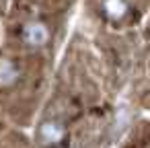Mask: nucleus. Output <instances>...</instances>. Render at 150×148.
<instances>
[{
    "mask_svg": "<svg viewBox=\"0 0 150 148\" xmlns=\"http://www.w3.org/2000/svg\"><path fill=\"white\" fill-rule=\"evenodd\" d=\"M19 78V68L8 62V60H0V86H11Z\"/></svg>",
    "mask_w": 150,
    "mask_h": 148,
    "instance_id": "obj_3",
    "label": "nucleus"
},
{
    "mask_svg": "<svg viewBox=\"0 0 150 148\" xmlns=\"http://www.w3.org/2000/svg\"><path fill=\"white\" fill-rule=\"evenodd\" d=\"M105 11L109 13L111 19H119V17L125 15L127 4H125V2H105Z\"/></svg>",
    "mask_w": 150,
    "mask_h": 148,
    "instance_id": "obj_4",
    "label": "nucleus"
},
{
    "mask_svg": "<svg viewBox=\"0 0 150 148\" xmlns=\"http://www.w3.org/2000/svg\"><path fill=\"white\" fill-rule=\"evenodd\" d=\"M23 35H25V41H27L29 45H35V47L43 45V43L50 39V31H47V27H45L43 23H39V21L27 23Z\"/></svg>",
    "mask_w": 150,
    "mask_h": 148,
    "instance_id": "obj_1",
    "label": "nucleus"
},
{
    "mask_svg": "<svg viewBox=\"0 0 150 148\" xmlns=\"http://www.w3.org/2000/svg\"><path fill=\"white\" fill-rule=\"evenodd\" d=\"M39 136L45 144H58L64 138V125L58 121H45L39 127Z\"/></svg>",
    "mask_w": 150,
    "mask_h": 148,
    "instance_id": "obj_2",
    "label": "nucleus"
}]
</instances>
